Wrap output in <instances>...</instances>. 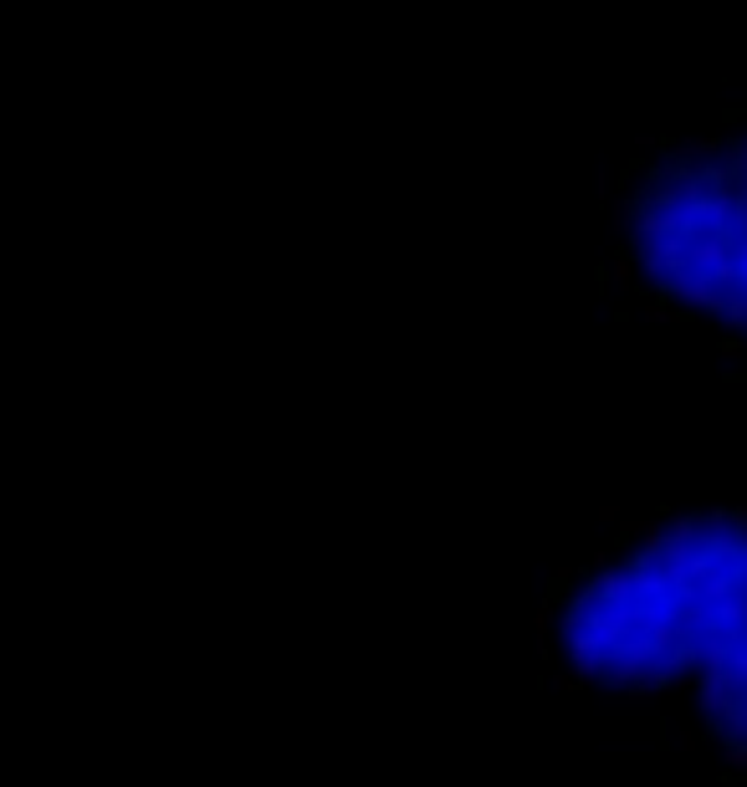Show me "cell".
I'll return each mask as SVG.
<instances>
[{"instance_id":"cell-1","label":"cell","mask_w":747,"mask_h":787,"mask_svg":"<svg viewBox=\"0 0 747 787\" xmlns=\"http://www.w3.org/2000/svg\"><path fill=\"white\" fill-rule=\"evenodd\" d=\"M747 619V511L635 521L543 604V654L573 685L691 690Z\"/></svg>"},{"instance_id":"cell-2","label":"cell","mask_w":747,"mask_h":787,"mask_svg":"<svg viewBox=\"0 0 747 787\" xmlns=\"http://www.w3.org/2000/svg\"><path fill=\"white\" fill-rule=\"evenodd\" d=\"M614 236V282L656 317H712L747 333V138L676 144L629 164Z\"/></svg>"},{"instance_id":"cell-3","label":"cell","mask_w":747,"mask_h":787,"mask_svg":"<svg viewBox=\"0 0 747 787\" xmlns=\"http://www.w3.org/2000/svg\"><path fill=\"white\" fill-rule=\"evenodd\" d=\"M691 700H696L706 737H717L733 752H747V619L691 681Z\"/></svg>"}]
</instances>
